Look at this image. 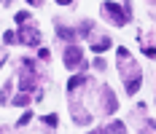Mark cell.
<instances>
[{"label": "cell", "instance_id": "obj_1", "mask_svg": "<svg viewBox=\"0 0 156 134\" xmlns=\"http://www.w3.org/2000/svg\"><path fill=\"white\" fill-rule=\"evenodd\" d=\"M119 70H121V75H124L126 94H137V89H140V83H143V75H140L137 62L129 57L126 48H119Z\"/></svg>", "mask_w": 156, "mask_h": 134}, {"label": "cell", "instance_id": "obj_2", "mask_svg": "<svg viewBox=\"0 0 156 134\" xmlns=\"http://www.w3.org/2000/svg\"><path fill=\"white\" fill-rule=\"evenodd\" d=\"M94 102H97V110L102 115H110L116 110V97H113V91L108 86H100V89L94 91Z\"/></svg>", "mask_w": 156, "mask_h": 134}, {"label": "cell", "instance_id": "obj_3", "mask_svg": "<svg viewBox=\"0 0 156 134\" xmlns=\"http://www.w3.org/2000/svg\"><path fill=\"white\" fill-rule=\"evenodd\" d=\"M102 14L108 16V22H113V24H119V27L129 22V16H126V11L121 8V5L110 3V0H108V3H102Z\"/></svg>", "mask_w": 156, "mask_h": 134}, {"label": "cell", "instance_id": "obj_4", "mask_svg": "<svg viewBox=\"0 0 156 134\" xmlns=\"http://www.w3.org/2000/svg\"><path fill=\"white\" fill-rule=\"evenodd\" d=\"M65 64H67L70 70H78V67L83 64V54H81L78 46H67V48H65Z\"/></svg>", "mask_w": 156, "mask_h": 134}, {"label": "cell", "instance_id": "obj_5", "mask_svg": "<svg viewBox=\"0 0 156 134\" xmlns=\"http://www.w3.org/2000/svg\"><path fill=\"white\" fill-rule=\"evenodd\" d=\"M19 40L27 46H38L41 43V32H38V27H24V30L19 32Z\"/></svg>", "mask_w": 156, "mask_h": 134}, {"label": "cell", "instance_id": "obj_6", "mask_svg": "<svg viewBox=\"0 0 156 134\" xmlns=\"http://www.w3.org/2000/svg\"><path fill=\"white\" fill-rule=\"evenodd\" d=\"M70 110H73V118H76V123H89V113L83 110V105L78 102V99H73V102H70Z\"/></svg>", "mask_w": 156, "mask_h": 134}, {"label": "cell", "instance_id": "obj_7", "mask_svg": "<svg viewBox=\"0 0 156 134\" xmlns=\"http://www.w3.org/2000/svg\"><path fill=\"white\" fill-rule=\"evenodd\" d=\"M92 48L97 51V54L108 51V48H110V38H108V35H94V40H92Z\"/></svg>", "mask_w": 156, "mask_h": 134}, {"label": "cell", "instance_id": "obj_8", "mask_svg": "<svg viewBox=\"0 0 156 134\" xmlns=\"http://www.w3.org/2000/svg\"><path fill=\"white\" fill-rule=\"evenodd\" d=\"M81 86H86V78H83V75H76V78H70V86H67V89L76 91V89H81Z\"/></svg>", "mask_w": 156, "mask_h": 134}, {"label": "cell", "instance_id": "obj_9", "mask_svg": "<svg viewBox=\"0 0 156 134\" xmlns=\"http://www.w3.org/2000/svg\"><path fill=\"white\" fill-rule=\"evenodd\" d=\"M102 134H124V123L116 121V123H110L108 129H102Z\"/></svg>", "mask_w": 156, "mask_h": 134}, {"label": "cell", "instance_id": "obj_10", "mask_svg": "<svg viewBox=\"0 0 156 134\" xmlns=\"http://www.w3.org/2000/svg\"><path fill=\"white\" fill-rule=\"evenodd\" d=\"M43 123H46L48 129H54V126L59 123V118H57V115H43Z\"/></svg>", "mask_w": 156, "mask_h": 134}, {"label": "cell", "instance_id": "obj_11", "mask_svg": "<svg viewBox=\"0 0 156 134\" xmlns=\"http://www.w3.org/2000/svg\"><path fill=\"white\" fill-rule=\"evenodd\" d=\"M27 19H30V14H27V11H22V14H16V22H19L22 27L27 24Z\"/></svg>", "mask_w": 156, "mask_h": 134}, {"label": "cell", "instance_id": "obj_12", "mask_svg": "<svg viewBox=\"0 0 156 134\" xmlns=\"http://www.w3.org/2000/svg\"><path fill=\"white\" fill-rule=\"evenodd\" d=\"M27 102H30V97H27V94H19V97L14 99V105H19V107H22V105H27Z\"/></svg>", "mask_w": 156, "mask_h": 134}, {"label": "cell", "instance_id": "obj_13", "mask_svg": "<svg viewBox=\"0 0 156 134\" xmlns=\"http://www.w3.org/2000/svg\"><path fill=\"white\" fill-rule=\"evenodd\" d=\"M27 123H30V113H24V115L19 118V123H16V126H27Z\"/></svg>", "mask_w": 156, "mask_h": 134}, {"label": "cell", "instance_id": "obj_14", "mask_svg": "<svg viewBox=\"0 0 156 134\" xmlns=\"http://www.w3.org/2000/svg\"><path fill=\"white\" fill-rule=\"evenodd\" d=\"M140 134H154V126H151V123H148V126H145V129H143Z\"/></svg>", "mask_w": 156, "mask_h": 134}, {"label": "cell", "instance_id": "obj_15", "mask_svg": "<svg viewBox=\"0 0 156 134\" xmlns=\"http://www.w3.org/2000/svg\"><path fill=\"white\" fill-rule=\"evenodd\" d=\"M30 5H43V0H27Z\"/></svg>", "mask_w": 156, "mask_h": 134}, {"label": "cell", "instance_id": "obj_16", "mask_svg": "<svg viewBox=\"0 0 156 134\" xmlns=\"http://www.w3.org/2000/svg\"><path fill=\"white\" fill-rule=\"evenodd\" d=\"M57 3H59V5H67V3H70V0H57Z\"/></svg>", "mask_w": 156, "mask_h": 134}, {"label": "cell", "instance_id": "obj_17", "mask_svg": "<svg viewBox=\"0 0 156 134\" xmlns=\"http://www.w3.org/2000/svg\"><path fill=\"white\" fill-rule=\"evenodd\" d=\"M0 134H5V129H0Z\"/></svg>", "mask_w": 156, "mask_h": 134}, {"label": "cell", "instance_id": "obj_18", "mask_svg": "<svg viewBox=\"0 0 156 134\" xmlns=\"http://www.w3.org/2000/svg\"><path fill=\"white\" fill-rule=\"evenodd\" d=\"M92 134H102V132H92Z\"/></svg>", "mask_w": 156, "mask_h": 134}, {"label": "cell", "instance_id": "obj_19", "mask_svg": "<svg viewBox=\"0 0 156 134\" xmlns=\"http://www.w3.org/2000/svg\"><path fill=\"white\" fill-rule=\"evenodd\" d=\"M151 3H154V5H156V0H151Z\"/></svg>", "mask_w": 156, "mask_h": 134}]
</instances>
